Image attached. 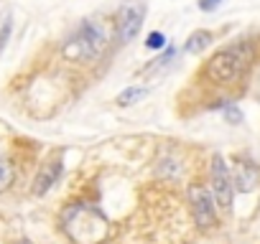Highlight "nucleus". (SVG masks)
<instances>
[{
  "label": "nucleus",
  "mask_w": 260,
  "mask_h": 244,
  "mask_svg": "<svg viewBox=\"0 0 260 244\" xmlns=\"http://www.w3.org/2000/svg\"><path fill=\"white\" fill-rule=\"evenodd\" d=\"M107 46V36L100 23L94 21H82L77 33L64 44V56L72 61H94L102 56Z\"/></svg>",
  "instance_id": "7ed1b4c3"
},
{
  "label": "nucleus",
  "mask_w": 260,
  "mask_h": 244,
  "mask_svg": "<svg viewBox=\"0 0 260 244\" xmlns=\"http://www.w3.org/2000/svg\"><path fill=\"white\" fill-rule=\"evenodd\" d=\"M209 44H212V33H209V31H194V33L189 36V41H186V51H189V54H199V51H204Z\"/></svg>",
  "instance_id": "1a4fd4ad"
},
{
  "label": "nucleus",
  "mask_w": 260,
  "mask_h": 244,
  "mask_svg": "<svg viewBox=\"0 0 260 244\" xmlns=\"http://www.w3.org/2000/svg\"><path fill=\"white\" fill-rule=\"evenodd\" d=\"M143 18H146V6L143 3H122L120 6V11H117V21H115V36H117V41L120 44H130L136 36H138V31H141V26H143Z\"/></svg>",
  "instance_id": "39448f33"
},
{
  "label": "nucleus",
  "mask_w": 260,
  "mask_h": 244,
  "mask_svg": "<svg viewBox=\"0 0 260 244\" xmlns=\"http://www.w3.org/2000/svg\"><path fill=\"white\" fill-rule=\"evenodd\" d=\"M257 214H260V209H257Z\"/></svg>",
  "instance_id": "f3484780"
},
{
  "label": "nucleus",
  "mask_w": 260,
  "mask_h": 244,
  "mask_svg": "<svg viewBox=\"0 0 260 244\" xmlns=\"http://www.w3.org/2000/svg\"><path fill=\"white\" fill-rule=\"evenodd\" d=\"M18 244H31V241H18Z\"/></svg>",
  "instance_id": "dca6fc26"
},
{
  "label": "nucleus",
  "mask_w": 260,
  "mask_h": 244,
  "mask_svg": "<svg viewBox=\"0 0 260 244\" xmlns=\"http://www.w3.org/2000/svg\"><path fill=\"white\" fill-rule=\"evenodd\" d=\"M260 183V166L250 158H237L235 160V171H232V186L240 193H250L255 191Z\"/></svg>",
  "instance_id": "0eeeda50"
},
{
  "label": "nucleus",
  "mask_w": 260,
  "mask_h": 244,
  "mask_svg": "<svg viewBox=\"0 0 260 244\" xmlns=\"http://www.w3.org/2000/svg\"><path fill=\"white\" fill-rule=\"evenodd\" d=\"M61 168H64V163H61V158H49L41 168H39V173H36V178H34V193L36 196H44V193H49V188L59 181V176H61Z\"/></svg>",
  "instance_id": "6e6552de"
},
{
  "label": "nucleus",
  "mask_w": 260,
  "mask_h": 244,
  "mask_svg": "<svg viewBox=\"0 0 260 244\" xmlns=\"http://www.w3.org/2000/svg\"><path fill=\"white\" fill-rule=\"evenodd\" d=\"M255 64V46L250 41H237L219 49L204 66V76L214 84H232L242 79Z\"/></svg>",
  "instance_id": "f257e3e1"
},
{
  "label": "nucleus",
  "mask_w": 260,
  "mask_h": 244,
  "mask_svg": "<svg viewBox=\"0 0 260 244\" xmlns=\"http://www.w3.org/2000/svg\"><path fill=\"white\" fill-rule=\"evenodd\" d=\"M224 119L230 122V125H240L242 122V109L235 107V104H224Z\"/></svg>",
  "instance_id": "ddd939ff"
},
{
  "label": "nucleus",
  "mask_w": 260,
  "mask_h": 244,
  "mask_svg": "<svg viewBox=\"0 0 260 244\" xmlns=\"http://www.w3.org/2000/svg\"><path fill=\"white\" fill-rule=\"evenodd\" d=\"M189 209H191V216L197 221L199 229H212L217 224V204L209 193V188L204 183H191L189 191Z\"/></svg>",
  "instance_id": "20e7f679"
},
{
  "label": "nucleus",
  "mask_w": 260,
  "mask_h": 244,
  "mask_svg": "<svg viewBox=\"0 0 260 244\" xmlns=\"http://www.w3.org/2000/svg\"><path fill=\"white\" fill-rule=\"evenodd\" d=\"M61 229L77 244H100L107 236V219L94 206L74 201L61 211Z\"/></svg>",
  "instance_id": "f03ea898"
},
{
  "label": "nucleus",
  "mask_w": 260,
  "mask_h": 244,
  "mask_svg": "<svg viewBox=\"0 0 260 244\" xmlns=\"http://www.w3.org/2000/svg\"><path fill=\"white\" fill-rule=\"evenodd\" d=\"M146 97V87H130V89H125L120 97H117V104L120 107H130V104H136L138 99H143Z\"/></svg>",
  "instance_id": "9b49d317"
},
{
  "label": "nucleus",
  "mask_w": 260,
  "mask_h": 244,
  "mask_svg": "<svg viewBox=\"0 0 260 244\" xmlns=\"http://www.w3.org/2000/svg\"><path fill=\"white\" fill-rule=\"evenodd\" d=\"M219 6H222V0H199V11H204V13H209Z\"/></svg>",
  "instance_id": "2eb2a0df"
},
{
  "label": "nucleus",
  "mask_w": 260,
  "mask_h": 244,
  "mask_svg": "<svg viewBox=\"0 0 260 244\" xmlns=\"http://www.w3.org/2000/svg\"><path fill=\"white\" fill-rule=\"evenodd\" d=\"M146 46H148V49H164V46H166V36H164V33H158V31H153V33L148 36Z\"/></svg>",
  "instance_id": "4468645a"
},
{
  "label": "nucleus",
  "mask_w": 260,
  "mask_h": 244,
  "mask_svg": "<svg viewBox=\"0 0 260 244\" xmlns=\"http://www.w3.org/2000/svg\"><path fill=\"white\" fill-rule=\"evenodd\" d=\"M209 178H212V193H214V204H219L224 211L232 209V198H235V186H232V173L224 163L222 155H214L212 158V171H209Z\"/></svg>",
  "instance_id": "423d86ee"
},
{
  "label": "nucleus",
  "mask_w": 260,
  "mask_h": 244,
  "mask_svg": "<svg viewBox=\"0 0 260 244\" xmlns=\"http://www.w3.org/2000/svg\"><path fill=\"white\" fill-rule=\"evenodd\" d=\"M13 176H16L13 163H11L8 158H0V191H6V188L13 183Z\"/></svg>",
  "instance_id": "f8f14e48"
},
{
  "label": "nucleus",
  "mask_w": 260,
  "mask_h": 244,
  "mask_svg": "<svg viewBox=\"0 0 260 244\" xmlns=\"http://www.w3.org/2000/svg\"><path fill=\"white\" fill-rule=\"evenodd\" d=\"M11 33H13V13L3 11L0 13V54L6 51V46L11 41Z\"/></svg>",
  "instance_id": "9d476101"
}]
</instances>
